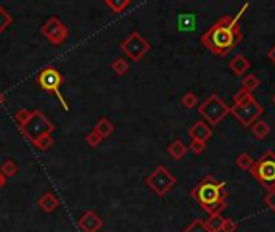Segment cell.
Returning <instances> with one entry per match:
<instances>
[{
  "instance_id": "6da1fadb",
  "label": "cell",
  "mask_w": 275,
  "mask_h": 232,
  "mask_svg": "<svg viewBox=\"0 0 275 232\" xmlns=\"http://www.w3.org/2000/svg\"><path fill=\"white\" fill-rule=\"evenodd\" d=\"M250 3L245 2L238 10V13L235 16L224 15L221 16L216 23H214L206 32H203L200 41L208 50H211L217 57H225L229 55L233 48L241 42V26H240V18L243 13L248 10Z\"/></svg>"
},
{
  "instance_id": "7a4b0ae2",
  "label": "cell",
  "mask_w": 275,
  "mask_h": 232,
  "mask_svg": "<svg viewBox=\"0 0 275 232\" xmlns=\"http://www.w3.org/2000/svg\"><path fill=\"white\" fill-rule=\"evenodd\" d=\"M230 113H232V116L241 126L251 128V126L262 116L264 108L261 107V103L256 100L253 93L246 92L245 89H240L233 95Z\"/></svg>"
},
{
  "instance_id": "3957f363",
  "label": "cell",
  "mask_w": 275,
  "mask_h": 232,
  "mask_svg": "<svg viewBox=\"0 0 275 232\" xmlns=\"http://www.w3.org/2000/svg\"><path fill=\"white\" fill-rule=\"evenodd\" d=\"M225 181H216L212 176H205L198 184L191 189L190 195L195 202L200 203V207L205 209L216 205V203L227 202V192H225Z\"/></svg>"
},
{
  "instance_id": "277c9868",
  "label": "cell",
  "mask_w": 275,
  "mask_h": 232,
  "mask_svg": "<svg viewBox=\"0 0 275 232\" xmlns=\"http://www.w3.org/2000/svg\"><path fill=\"white\" fill-rule=\"evenodd\" d=\"M251 176L254 178L262 187L271 189L275 186V152L266 150L250 169Z\"/></svg>"
},
{
  "instance_id": "5b68a950",
  "label": "cell",
  "mask_w": 275,
  "mask_h": 232,
  "mask_svg": "<svg viewBox=\"0 0 275 232\" xmlns=\"http://www.w3.org/2000/svg\"><path fill=\"white\" fill-rule=\"evenodd\" d=\"M53 129H55V124L42 112H39V110L31 112L29 119H27L23 126H20L21 134H23L31 143H34L42 136L52 134Z\"/></svg>"
},
{
  "instance_id": "8992f818",
  "label": "cell",
  "mask_w": 275,
  "mask_h": 232,
  "mask_svg": "<svg viewBox=\"0 0 275 232\" xmlns=\"http://www.w3.org/2000/svg\"><path fill=\"white\" fill-rule=\"evenodd\" d=\"M198 113H200L203 121H206L212 128V126H217L225 116L230 113V107L217 95V93H211V95L198 107Z\"/></svg>"
},
{
  "instance_id": "52a82bcc",
  "label": "cell",
  "mask_w": 275,
  "mask_h": 232,
  "mask_svg": "<svg viewBox=\"0 0 275 232\" xmlns=\"http://www.w3.org/2000/svg\"><path fill=\"white\" fill-rule=\"evenodd\" d=\"M36 82L45 92L55 93V95L58 97L60 103H62V108L64 110V112H69V105H68V102H66V98L63 97L62 91H60L62 82H63V77H62V74H60V71L57 68H53V66H45V68L37 74Z\"/></svg>"
},
{
  "instance_id": "ba28073f",
  "label": "cell",
  "mask_w": 275,
  "mask_h": 232,
  "mask_svg": "<svg viewBox=\"0 0 275 232\" xmlns=\"http://www.w3.org/2000/svg\"><path fill=\"white\" fill-rule=\"evenodd\" d=\"M119 48L127 55L132 62H140L151 50V44L139 31H134L119 44Z\"/></svg>"
},
{
  "instance_id": "9c48e42d",
  "label": "cell",
  "mask_w": 275,
  "mask_h": 232,
  "mask_svg": "<svg viewBox=\"0 0 275 232\" xmlns=\"http://www.w3.org/2000/svg\"><path fill=\"white\" fill-rule=\"evenodd\" d=\"M175 182H177L175 176L170 174L169 169L166 166H163V164L156 166L155 171H153L150 176H147V179H145V184L150 187L158 197L166 195V193L175 186Z\"/></svg>"
},
{
  "instance_id": "30bf717a",
  "label": "cell",
  "mask_w": 275,
  "mask_h": 232,
  "mask_svg": "<svg viewBox=\"0 0 275 232\" xmlns=\"http://www.w3.org/2000/svg\"><path fill=\"white\" fill-rule=\"evenodd\" d=\"M41 31L52 46H62V44L68 41V36H69L68 26H66L58 16H50V18L42 24Z\"/></svg>"
},
{
  "instance_id": "8fae6325",
  "label": "cell",
  "mask_w": 275,
  "mask_h": 232,
  "mask_svg": "<svg viewBox=\"0 0 275 232\" xmlns=\"http://www.w3.org/2000/svg\"><path fill=\"white\" fill-rule=\"evenodd\" d=\"M78 226L82 232H98L103 228V219L93 209H89L79 218Z\"/></svg>"
},
{
  "instance_id": "7c38bea8",
  "label": "cell",
  "mask_w": 275,
  "mask_h": 232,
  "mask_svg": "<svg viewBox=\"0 0 275 232\" xmlns=\"http://www.w3.org/2000/svg\"><path fill=\"white\" fill-rule=\"evenodd\" d=\"M189 136L191 140L208 142L212 137V128L206 121H196V123L189 129Z\"/></svg>"
},
{
  "instance_id": "4fadbf2b",
  "label": "cell",
  "mask_w": 275,
  "mask_h": 232,
  "mask_svg": "<svg viewBox=\"0 0 275 232\" xmlns=\"http://www.w3.org/2000/svg\"><path fill=\"white\" fill-rule=\"evenodd\" d=\"M250 66H251L250 60L241 53H236L235 57L229 62V68L233 71L235 76H243L246 71L250 70Z\"/></svg>"
},
{
  "instance_id": "5bb4252c",
  "label": "cell",
  "mask_w": 275,
  "mask_h": 232,
  "mask_svg": "<svg viewBox=\"0 0 275 232\" xmlns=\"http://www.w3.org/2000/svg\"><path fill=\"white\" fill-rule=\"evenodd\" d=\"M37 205H39L45 213H53L55 209L60 207V200H58V197L55 195V193L45 192V193H43V195L39 198V200H37Z\"/></svg>"
},
{
  "instance_id": "9a60e30c",
  "label": "cell",
  "mask_w": 275,
  "mask_h": 232,
  "mask_svg": "<svg viewBox=\"0 0 275 232\" xmlns=\"http://www.w3.org/2000/svg\"><path fill=\"white\" fill-rule=\"evenodd\" d=\"M168 153L170 155V158L175 160V162H180V160H182L187 155V145L180 139H175V140H172L169 143Z\"/></svg>"
},
{
  "instance_id": "2e32d148",
  "label": "cell",
  "mask_w": 275,
  "mask_h": 232,
  "mask_svg": "<svg viewBox=\"0 0 275 232\" xmlns=\"http://www.w3.org/2000/svg\"><path fill=\"white\" fill-rule=\"evenodd\" d=\"M93 131H95L102 139H106V137H109L114 132V124L108 118H100L95 123V126H93Z\"/></svg>"
},
{
  "instance_id": "e0dca14e",
  "label": "cell",
  "mask_w": 275,
  "mask_h": 232,
  "mask_svg": "<svg viewBox=\"0 0 275 232\" xmlns=\"http://www.w3.org/2000/svg\"><path fill=\"white\" fill-rule=\"evenodd\" d=\"M250 129H251V132H253V136H254L257 140L266 139V137L271 134V126H269L266 121H262V119H257Z\"/></svg>"
},
{
  "instance_id": "ac0fdd59",
  "label": "cell",
  "mask_w": 275,
  "mask_h": 232,
  "mask_svg": "<svg viewBox=\"0 0 275 232\" xmlns=\"http://www.w3.org/2000/svg\"><path fill=\"white\" fill-rule=\"evenodd\" d=\"M259 86H261V81L256 74H246L243 77V81H241V89H245L250 93H253V91H256Z\"/></svg>"
},
{
  "instance_id": "d6986e66",
  "label": "cell",
  "mask_w": 275,
  "mask_h": 232,
  "mask_svg": "<svg viewBox=\"0 0 275 232\" xmlns=\"http://www.w3.org/2000/svg\"><path fill=\"white\" fill-rule=\"evenodd\" d=\"M222 223H224L222 214H212V216H210L205 221V226L208 232H221Z\"/></svg>"
},
{
  "instance_id": "ffe728a7",
  "label": "cell",
  "mask_w": 275,
  "mask_h": 232,
  "mask_svg": "<svg viewBox=\"0 0 275 232\" xmlns=\"http://www.w3.org/2000/svg\"><path fill=\"white\" fill-rule=\"evenodd\" d=\"M179 31H193L195 29V16L193 15H180L177 18Z\"/></svg>"
},
{
  "instance_id": "44dd1931",
  "label": "cell",
  "mask_w": 275,
  "mask_h": 232,
  "mask_svg": "<svg viewBox=\"0 0 275 232\" xmlns=\"http://www.w3.org/2000/svg\"><path fill=\"white\" fill-rule=\"evenodd\" d=\"M254 162H256V160H253V157H251L250 153L243 152V153H240L238 157H236L235 164H236V166H238L240 169H243V171H250L253 164H254Z\"/></svg>"
},
{
  "instance_id": "7402d4cb",
  "label": "cell",
  "mask_w": 275,
  "mask_h": 232,
  "mask_svg": "<svg viewBox=\"0 0 275 232\" xmlns=\"http://www.w3.org/2000/svg\"><path fill=\"white\" fill-rule=\"evenodd\" d=\"M0 171H2V174L5 178H13V176H16V173H18V164H16L15 160L7 158L2 163V166H0Z\"/></svg>"
},
{
  "instance_id": "603a6c76",
  "label": "cell",
  "mask_w": 275,
  "mask_h": 232,
  "mask_svg": "<svg viewBox=\"0 0 275 232\" xmlns=\"http://www.w3.org/2000/svg\"><path fill=\"white\" fill-rule=\"evenodd\" d=\"M105 5L113 13H123L130 5V0H105Z\"/></svg>"
},
{
  "instance_id": "cb8c5ba5",
  "label": "cell",
  "mask_w": 275,
  "mask_h": 232,
  "mask_svg": "<svg viewBox=\"0 0 275 232\" xmlns=\"http://www.w3.org/2000/svg\"><path fill=\"white\" fill-rule=\"evenodd\" d=\"M111 70H113L118 76H124V74L129 71V62H127L126 58L119 57V58H116V60H114V62L111 63Z\"/></svg>"
},
{
  "instance_id": "d4e9b609",
  "label": "cell",
  "mask_w": 275,
  "mask_h": 232,
  "mask_svg": "<svg viewBox=\"0 0 275 232\" xmlns=\"http://www.w3.org/2000/svg\"><path fill=\"white\" fill-rule=\"evenodd\" d=\"M13 23V16L8 13V10L0 5V34Z\"/></svg>"
},
{
  "instance_id": "484cf974",
  "label": "cell",
  "mask_w": 275,
  "mask_h": 232,
  "mask_svg": "<svg viewBox=\"0 0 275 232\" xmlns=\"http://www.w3.org/2000/svg\"><path fill=\"white\" fill-rule=\"evenodd\" d=\"M32 145H34L36 148H39V150H42V152H47L48 148L53 145V137H52V134H45V136L39 137V139L32 143Z\"/></svg>"
},
{
  "instance_id": "4316f807",
  "label": "cell",
  "mask_w": 275,
  "mask_h": 232,
  "mask_svg": "<svg viewBox=\"0 0 275 232\" xmlns=\"http://www.w3.org/2000/svg\"><path fill=\"white\" fill-rule=\"evenodd\" d=\"M180 102H182V105L187 110H191V108H195L198 105V97L195 95V92L189 91V92H185L182 95V100H180Z\"/></svg>"
},
{
  "instance_id": "83f0119b",
  "label": "cell",
  "mask_w": 275,
  "mask_h": 232,
  "mask_svg": "<svg viewBox=\"0 0 275 232\" xmlns=\"http://www.w3.org/2000/svg\"><path fill=\"white\" fill-rule=\"evenodd\" d=\"M184 232H208V229H206L205 221H203V219H193L184 229Z\"/></svg>"
},
{
  "instance_id": "f1b7e54d",
  "label": "cell",
  "mask_w": 275,
  "mask_h": 232,
  "mask_svg": "<svg viewBox=\"0 0 275 232\" xmlns=\"http://www.w3.org/2000/svg\"><path fill=\"white\" fill-rule=\"evenodd\" d=\"M264 203L269 207L271 211L275 213V186L271 187V189H267L266 195H264Z\"/></svg>"
},
{
  "instance_id": "f546056e",
  "label": "cell",
  "mask_w": 275,
  "mask_h": 232,
  "mask_svg": "<svg viewBox=\"0 0 275 232\" xmlns=\"http://www.w3.org/2000/svg\"><path fill=\"white\" fill-rule=\"evenodd\" d=\"M238 231V223L233 218H224L221 232H236Z\"/></svg>"
},
{
  "instance_id": "4dcf8cb0",
  "label": "cell",
  "mask_w": 275,
  "mask_h": 232,
  "mask_svg": "<svg viewBox=\"0 0 275 232\" xmlns=\"http://www.w3.org/2000/svg\"><path fill=\"white\" fill-rule=\"evenodd\" d=\"M102 140H103V139H102L100 136L97 134L95 131H90L89 134L85 136V142H87V145H89V147H92V148H95V147H98V145H100V143H102Z\"/></svg>"
},
{
  "instance_id": "1f68e13d",
  "label": "cell",
  "mask_w": 275,
  "mask_h": 232,
  "mask_svg": "<svg viewBox=\"0 0 275 232\" xmlns=\"http://www.w3.org/2000/svg\"><path fill=\"white\" fill-rule=\"evenodd\" d=\"M29 116H31V112L29 110H26V108H20L18 112L15 113V121L18 123V126H23L27 119H29Z\"/></svg>"
},
{
  "instance_id": "d6a6232c",
  "label": "cell",
  "mask_w": 275,
  "mask_h": 232,
  "mask_svg": "<svg viewBox=\"0 0 275 232\" xmlns=\"http://www.w3.org/2000/svg\"><path fill=\"white\" fill-rule=\"evenodd\" d=\"M190 150L193 152L195 155H201L203 152L206 150V142H201V140H191V143H190Z\"/></svg>"
},
{
  "instance_id": "836d02e7",
  "label": "cell",
  "mask_w": 275,
  "mask_h": 232,
  "mask_svg": "<svg viewBox=\"0 0 275 232\" xmlns=\"http://www.w3.org/2000/svg\"><path fill=\"white\" fill-rule=\"evenodd\" d=\"M267 57H269V60H271V62H272V63L275 65V46H274V47L271 48V50L267 52Z\"/></svg>"
},
{
  "instance_id": "e575fe53",
  "label": "cell",
  "mask_w": 275,
  "mask_h": 232,
  "mask_svg": "<svg viewBox=\"0 0 275 232\" xmlns=\"http://www.w3.org/2000/svg\"><path fill=\"white\" fill-rule=\"evenodd\" d=\"M5 184H7V178L2 174V171H0V189H3Z\"/></svg>"
},
{
  "instance_id": "d590c367",
  "label": "cell",
  "mask_w": 275,
  "mask_h": 232,
  "mask_svg": "<svg viewBox=\"0 0 275 232\" xmlns=\"http://www.w3.org/2000/svg\"><path fill=\"white\" fill-rule=\"evenodd\" d=\"M3 103H5V95H3L2 92H0V107H2Z\"/></svg>"
},
{
  "instance_id": "8d00e7d4",
  "label": "cell",
  "mask_w": 275,
  "mask_h": 232,
  "mask_svg": "<svg viewBox=\"0 0 275 232\" xmlns=\"http://www.w3.org/2000/svg\"><path fill=\"white\" fill-rule=\"evenodd\" d=\"M272 103L275 105V93H274V97H272Z\"/></svg>"
}]
</instances>
